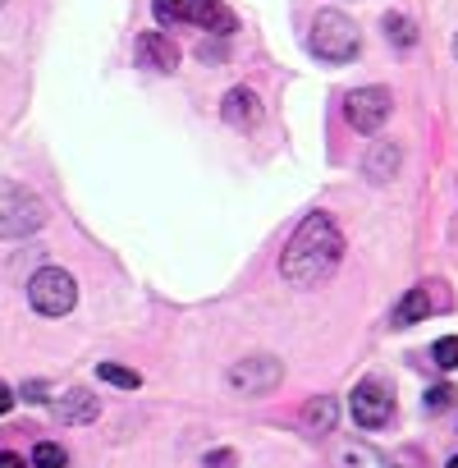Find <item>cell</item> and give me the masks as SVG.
I'll return each mask as SVG.
<instances>
[{
    "label": "cell",
    "instance_id": "6da1fadb",
    "mask_svg": "<svg viewBox=\"0 0 458 468\" xmlns=\"http://www.w3.org/2000/svg\"><path fill=\"white\" fill-rule=\"evenodd\" d=\"M339 262H344V229L326 211H312L280 253V276L294 285H321L339 271Z\"/></svg>",
    "mask_w": 458,
    "mask_h": 468
},
{
    "label": "cell",
    "instance_id": "7a4b0ae2",
    "mask_svg": "<svg viewBox=\"0 0 458 468\" xmlns=\"http://www.w3.org/2000/svg\"><path fill=\"white\" fill-rule=\"evenodd\" d=\"M307 47H312V56L326 60V65H349V60H358V51H362V33H358V24H353L349 15L321 10L317 24H312Z\"/></svg>",
    "mask_w": 458,
    "mask_h": 468
},
{
    "label": "cell",
    "instance_id": "3957f363",
    "mask_svg": "<svg viewBox=\"0 0 458 468\" xmlns=\"http://www.w3.org/2000/svg\"><path fill=\"white\" fill-rule=\"evenodd\" d=\"M42 225H47V202L15 179H0V239H28Z\"/></svg>",
    "mask_w": 458,
    "mask_h": 468
},
{
    "label": "cell",
    "instance_id": "277c9868",
    "mask_svg": "<svg viewBox=\"0 0 458 468\" xmlns=\"http://www.w3.org/2000/svg\"><path fill=\"white\" fill-rule=\"evenodd\" d=\"M28 303H33L42 317H65V313H74V303H78V285H74L69 271L42 267V271L28 281Z\"/></svg>",
    "mask_w": 458,
    "mask_h": 468
},
{
    "label": "cell",
    "instance_id": "5b68a950",
    "mask_svg": "<svg viewBox=\"0 0 458 468\" xmlns=\"http://www.w3.org/2000/svg\"><path fill=\"white\" fill-rule=\"evenodd\" d=\"M349 413H353V422L367 427V431L385 427V422L394 418V395H390V386H385L380 377H362V381L353 386V395H349Z\"/></svg>",
    "mask_w": 458,
    "mask_h": 468
},
{
    "label": "cell",
    "instance_id": "8992f818",
    "mask_svg": "<svg viewBox=\"0 0 458 468\" xmlns=\"http://www.w3.org/2000/svg\"><path fill=\"white\" fill-rule=\"evenodd\" d=\"M390 111H394L390 88H353V92L344 97V120H349V129H358V133H376V129L390 120Z\"/></svg>",
    "mask_w": 458,
    "mask_h": 468
},
{
    "label": "cell",
    "instance_id": "52a82bcc",
    "mask_svg": "<svg viewBox=\"0 0 458 468\" xmlns=\"http://www.w3.org/2000/svg\"><path fill=\"white\" fill-rule=\"evenodd\" d=\"M280 381H285V367H280V358H271V354L239 358L234 367H229V386H234L239 395H271Z\"/></svg>",
    "mask_w": 458,
    "mask_h": 468
},
{
    "label": "cell",
    "instance_id": "ba28073f",
    "mask_svg": "<svg viewBox=\"0 0 458 468\" xmlns=\"http://www.w3.org/2000/svg\"><path fill=\"white\" fill-rule=\"evenodd\" d=\"M51 413H56L65 427H88V422L101 418V399H97L92 390H83V386H69V390H60V395L51 399Z\"/></svg>",
    "mask_w": 458,
    "mask_h": 468
},
{
    "label": "cell",
    "instance_id": "9c48e42d",
    "mask_svg": "<svg viewBox=\"0 0 458 468\" xmlns=\"http://www.w3.org/2000/svg\"><path fill=\"white\" fill-rule=\"evenodd\" d=\"M399 165H403V147H399L394 138H376V143L367 147L362 175H367L371 184H390V179L399 175Z\"/></svg>",
    "mask_w": 458,
    "mask_h": 468
},
{
    "label": "cell",
    "instance_id": "30bf717a",
    "mask_svg": "<svg viewBox=\"0 0 458 468\" xmlns=\"http://www.w3.org/2000/svg\"><path fill=\"white\" fill-rule=\"evenodd\" d=\"M220 115H224V124H234V129H253V124L262 120L257 92H253V88H229L224 101H220Z\"/></svg>",
    "mask_w": 458,
    "mask_h": 468
},
{
    "label": "cell",
    "instance_id": "8fae6325",
    "mask_svg": "<svg viewBox=\"0 0 458 468\" xmlns=\"http://www.w3.org/2000/svg\"><path fill=\"white\" fill-rule=\"evenodd\" d=\"M138 60L151 65V69H161V74H170V69H179V47L165 33H142L138 37Z\"/></svg>",
    "mask_w": 458,
    "mask_h": 468
},
{
    "label": "cell",
    "instance_id": "7c38bea8",
    "mask_svg": "<svg viewBox=\"0 0 458 468\" xmlns=\"http://www.w3.org/2000/svg\"><path fill=\"white\" fill-rule=\"evenodd\" d=\"M298 422H303L307 436H326V431H335V422H339V404H335V395H312V399L303 404Z\"/></svg>",
    "mask_w": 458,
    "mask_h": 468
},
{
    "label": "cell",
    "instance_id": "4fadbf2b",
    "mask_svg": "<svg viewBox=\"0 0 458 468\" xmlns=\"http://www.w3.org/2000/svg\"><path fill=\"white\" fill-rule=\"evenodd\" d=\"M188 24H197L206 33H220V37L234 33V15H229L220 0H188Z\"/></svg>",
    "mask_w": 458,
    "mask_h": 468
},
{
    "label": "cell",
    "instance_id": "5bb4252c",
    "mask_svg": "<svg viewBox=\"0 0 458 468\" xmlns=\"http://www.w3.org/2000/svg\"><path fill=\"white\" fill-rule=\"evenodd\" d=\"M335 468H385V454L367 441H339L335 445Z\"/></svg>",
    "mask_w": 458,
    "mask_h": 468
},
{
    "label": "cell",
    "instance_id": "9a60e30c",
    "mask_svg": "<svg viewBox=\"0 0 458 468\" xmlns=\"http://www.w3.org/2000/svg\"><path fill=\"white\" fill-rule=\"evenodd\" d=\"M426 313H431V294L417 285V290H408V294L399 299V308H394V326H417V322H426Z\"/></svg>",
    "mask_w": 458,
    "mask_h": 468
},
{
    "label": "cell",
    "instance_id": "2e32d148",
    "mask_svg": "<svg viewBox=\"0 0 458 468\" xmlns=\"http://www.w3.org/2000/svg\"><path fill=\"white\" fill-rule=\"evenodd\" d=\"M385 37H390L394 51H412V47H417V28H412V19H403V15H385Z\"/></svg>",
    "mask_w": 458,
    "mask_h": 468
},
{
    "label": "cell",
    "instance_id": "e0dca14e",
    "mask_svg": "<svg viewBox=\"0 0 458 468\" xmlns=\"http://www.w3.org/2000/svg\"><path fill=\"white\" fill-rule=\"evenodd\" d=\"M151 15L161 28H183L188 24V0H151Z\"/></svg>",
    "mask_w": 458,
    "mask_h": 468
},
{
    "label": "cell",
    "instance_id": "ac0fdd59",
    "mask_svg": "<svg viewBox=\"0 0 458 468\" xmlns=\"http://www.w3.org/2000/svg\"><path fill=\"white\" fill-rule=\"evenodd\" d=\"M97 377L110 381V386H120V390H138V386H142V377H138L133 367H120V363H101Z\"/></svg>",
    "mask_w": 458,
    "mask_h": 468
},
{
    "label": "cell",
    "instance_id": "d6986e66",
    "mask_svg": "<svg viewBox=\"0 0 458 468\" xmlns=\"http://www.w3.org/2000/svg\"><path fill=\"white\" fill-rule=\"evenodd\" d=\"M69 463V454H65V445H56V441H42L37 450H33V468H65Z\"/></svg>",
    "mask_w": 458,
    "mask_h": 468
},
{
    "label": "cell",
    "instance_id": "ffe728a7",
    "mask_svg": "<svg viewBox=\"0 0 458 468\" xmlns=\"http://www.w3.org/2000/svg\"><path fill=\"white\" fill-rule=\"evenodd\" d=\"M431 354H435V363H440L444 372H449V367H458V335H444V340H435V349H431Z\"/></svg>",
    "mask_w": 458,
    "mask_h": 468
},
{
    "label": "cell",
    "instance_id": "44dd1931",
    "mask_svg": "<svg viewBox=\"0 0 458 468\" xmlns=\"http://www.w3.org/2000/svg\"><path fill=\"white\" fill-rule=\"evenodd\" d=\"M453 395H458L453 386H431L426 390V409H453Z\"/></svg>",
    "mask_w": 458,
    "mask_h": 468
},
{
    "label": "cell",
    "instance_id": "7402d4cb",
    "mask_svg": "<svg viewBox=\"0 0 458 468\" xmlns=\"http://www.w3.org/2000/svg\"><path fill=\"white\" fill-rule=\"evenodd\" d=\"M202 463H206V468H234V463H239V454H234V450H211Z\"/></svg>",
    "mask_w": 458,
    "mask_h": 468
},
{
    "label": "cell",
    "instance_id": "603a6c76",
    "mask_svg": "<svg viewBox=\"0 0 458 468\" xmlns=\"http://www.w3.org/2000/svg\"><path fill=\"white\" fill-rule=\"evenodd\" d=\"M24 399H33V404H47L51 395H47V381H28L24 386Z\"/></svg>",
    "mask_w": 458,
    "mask_h": 468
},
{
    "label": "cell",
    "instance_id": "cb8c5ba5",
    "mask_svg": "<svg viewBox=\"0 0 458 468\" xmlns=\"http://www.w3.org/2000/svg\"><path fill=\"white\" fill-rule=\"evenodd\" d=\"M10 409H15V390H10L5 381H0V418H5Z\"/></svg>",
    "mask_w": 458,
    "mask_h": 468
},
{
    "label": "cell",
    "instance_id": "d4e9b609",
    "mask_svg": "<svg viewBox=\"0 0 458 468\" xmlns=\"http://www.w3.org/2000/svg\"><path fill=\"white\" fill-rule=\"evenodd\" d=\"M0 468H28V463H24L19 454H10V450H5V454H0Z\"/></svg>",
    "mask_w": 458,
    "mask_h": 468
},
{
    "label": "cell",
    "instance_id": "484cf974",
    "mask_svg": "<svg viewBox=\"0 0 458 468\" xmlns=\"http://www.w3.org/2000/svg\"><path fill=\"white\" fill-rule=\"evenodd\" d=\"M449 468H458V454H453V459H449Z\"/></svg>",
    "mask_w": 458,
    "mask_h": 468
},
{
    "label": "cell",
    "instance_id": "4316f807",
    "mask_svg": "<svg viewBox=\"0 0 458 468\" xmlns=\"http://www.w3.org/2000/svg\"><path fill=\"white\" fill-rule=\"evenodd\" d=\"M453 60H458V37H453Z\"/></svg>",
    "mask_w": 458,
    "mask_h": 468
},
{
    "label": "cell",
    "instance_id": "83f0119b",
    "mask_svg": "<svg viewBox=\"0 0 458 468\" xmlns=\"http://www.w3.org/2000/svg\"><path fill=\"white\" fill-rule=\"evenodd\" d=\"M0 5H5V0H0Z\"/></svg>",
    "mask_w": 458,
    "mask_h": 468
}]
</instances>
